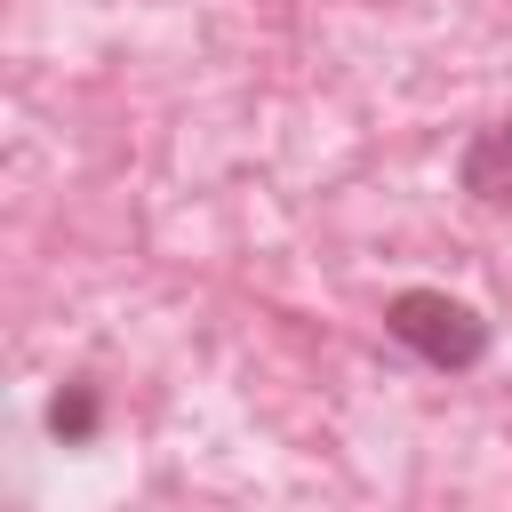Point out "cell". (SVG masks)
<instances>
[{
  "label": "cell",
  "mask_w": 512,
  "mask_h": 512,
  "mask_svg": "<svg viewBox=\"0 0 512 512\" xmlns=\"http://www.w3.org/2000/svg\"><path fill=\"white\" fill-rule=\"evenodd\" d=\"M456 184L480 200V208H512V120H488L464 136L456 152Z\"/></svg>",
  "instance_id": "7a4b0ae2"
},
{
  "label": "cell",
  "mask_w": 512,
  "mask_h": 512,
  "mask_svg": "<svg viewBox=\"0 0 512 512\" xmlns=\"http://www.w3.org/2000/svg\"><path fill=\"white\" fill-rule=\"evenodd\" d=\"M48 432H56L64 448H88V440L104 432V392H96L88 376H72V384L48 400Z\"/></svg>",
  "instance_id": "3957f363"
},
{
  "label": "cell",
  "mask_w": 512,
  "mask_h": 512,
  "mask_svg": "<svg viewBox=\"0 0 512 512\" xmlns=\"http://www.w3.org/2000/svg\"><path fill=\"white\" fill-rule=\"evenodd\" d=\"M384 336L400 352H416L424 368H440V376H472L488 360V344H496L488 312L448 296V288H392L384 296Z\"/></svg>",
  "instance_id": "6da1fadb"
}]
</instances>
